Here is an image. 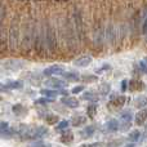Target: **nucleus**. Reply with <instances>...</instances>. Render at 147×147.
<instances>
[{
  "mask_svg": "<svg viewBox=\"0 0 147 147\" xmlns=\"http://www.w3.org/2000/svg\"><path fill=\"white\" fill-rule=\"evenodd\" d=\"M7 69L12 70V71H18V70L23 69V62L22 61H17V59H10V61H7L4 65Z\"/></svg>",
  "mask_w": 147,
  "mask_h": 147,
  "instance_id": "1a4fd4ad",
  "label": "nucleus"
},
{
  "mask_svg": "<svg viewBox=\"0 0 147 147\" xmlns=\"http://www.w3.org/2000/svg\"><path fill=\"white\" fill-rule=\"evenodd\" d=\"M84 90V85H78V86H75V88H72V93L74 94H78V93H80V92H83Z\"/></svg>",
  "mask_w": 147,
  "mask_h": 147,
  "instance_id": "2f4dec72",
  "label": "nucleus"
},
{
  "mask_svg": "<svg viewBox=\"0 0 147 147\" xmlns=\"http://www.w3.org/2000/svg\"><path fill=\"white\" fill-rule=\"evenodd\" d=\"M70 125V123L67 121V120H63V121H58L57 123V127H56V130H58V132H61V130L66 129L67 127Z\"/></svg>",
  "mask_w": 147,
  "mask_h": 147,
  "instance_id": "bb28decb",
  "label": "nucleus"
},
{
  "mask_svg": "<svg viewBox=\"0 0 147 147\" xmlns=\"http://www.w3.org/2000/svg\"><path fill=\"white\" fill-rule=\"evenodd\" d=\"M45 43H47V47L51 49V52L56 51V48H57L56 31H54V28L52 25L45 26Z\"/></svg>",
  "mask_w": 147,
  "mask_h": 147,
  "instance_id": "7ed1b4c3",
  "label": "nucleus"
},
{
  "mask_svg": "<svg viewBox=\"0 0 147 147\" xmlns=\"http://www.w3.org/2000/svg\"><path fill=\"white\" fill-rule=\"evenodd\" d=\"M128 84H129L128 80H123V83H121V90L123 92H125L128 89Z\"/></svg>",
  "mask_w": 147,
  "mask_h": 147,
  "instance_id": "473e14b6",
  "label": "nucleus"
},
{
  "mask_svg": "<svg viewBox=\"0 0 147 147\" xmlns=\"http://www.w3.org/2000/svg\"><path fill=\"white\" fill-rule=\"evenodd\" d=\"M142 32L145 34V35H147V18H146L145 23H143V26H142Z\"/></svg>",
  "mask_w": 147,
  "mask_h": 147,
  "instance_id": "f704fd0d",
  "label": "nucleus"
},
{
  "mask_svg": "<svg viewBox=\"0 0 147 147\" xmlns=\"http://www.w3.org/2000/svg\"><path fill=\"white\" fill-rule=\"evenodd\" d=\"M86 121V117L83 116V115H74L72 119H71V125L72 127H81L83 124H85Z\"/></svg>",
  "mask_w": 147,
  "mask_h": 147,
  "instance_id": "2eb2a0df",
  "label": "nucleus"
},
{
  "mask_svg": "<svg viewBox=\"0 0 147 147\" xmlns=\"http://www.w3.org/2000/svg\"><path fill=\"white\" fill-rule=\"evenodd\" d=\"M99 94H102V96H107V94L110 93V90H111V85H110L109 83H102L101 85H99Z\"/></svg>",
  "mask_w": 147,
  "mask_h": 147,
  "instance_id": "5701e85b",
  "label": "nucleus"
},
{
  "mask_svg": "<svg viewBox=\"0 0 147 147\" xmlns=\"http://www.w3.org/2000/svg\"><path fill=\"white\" fill-rule=\"evenodd\" d=\"M49 102H53V99L51 97H47V98H40V99H36L35 103L36 105H45V103H49Z\"/></svg>",
  "mask_w": 147,
  "mask_h": 147,
  "instance_id": "c756f323",
  "label": "nucleus"
},
{
  "mask_svg": "<svg viewBox=\"0 0 147 147\" xmlns=\"http://www.w3.org/2000/svg\"><path fill=\"white\" fill-rule=\"evenodd\" d=\"M5 86H7V89H21L23 86V83L20 80H14V81H8L7 84H5Z\"/></svg>",
  "mask_w": 147,
  "mask_h": 147,
  "instance_id": "412c9836",
  "label": "nucleus"
},
{
  "mask_svg": "<svg viewBox=\"0 0 147 147\" xmlns=\"http://www.w3.org/2000/svg\"><path fill=\"white\" fill-rule=\"evenodd\" d=\"M109 69H111V66L106 63L103 67H101V69H98V70H97V72H102V71H105V70H109Z\"/></svg>",
  "mask_w": 147,
  "mask_h": 147,
  "instance_id": "72a5a7b5",
  "label": "nucleus"
},
{
  "mask_svg": "<svg viewBox=\"0 0 147 147\" xmlns=\"http://www.w3.org/2000/svg\"><path fill=\"white\" fill-rule=\"evenodd\" d=\"M92 61H93V58L90 56H80L74 61V65L78 67H86L89 63H92Z\"/></svg>",
  "mask_w": 147,
  "mask_h": 147,
  "instance_id": "9d476101",
  "label": "nucleus"
},
{
  "mask_svg": "<svg viewBox=\"0 0 147 147\" xmlns=\"http://www.w3.org/2000/svg\"><path fill=\"white\" fill-rule=\"evenodd\" d=\"M44 84H45L48 88H53V89H62V88H65V86H67L66 81L62 80V79H58V78H49Z\"/></svg>",
  "mask_w": 147,
  "mask_h": 147,
  "instance_id": "39448f33",
  "label": "nucleus"
},
{
  "mask_svg": "<svg viewBox=\"0 0 147 147\" xmlns=\"http://www.w3.org/2000/svg\"><path fill=\"white\" fill-rule=\"evenodd\" d=\"M129 90L130 92H134V90H141L143 89V83L140 80H130L129 81Z\"/></svg>",
  "mask_w": 147,
  "mask_h": 147,
  "instance_id": "dca6fc26",
  "label": "nucleus"
},
{
  "mask_svg": "<svg viewBox=\"0 0 147 147\" xmlns=\"http://www.w3.org/2000/svg\"><path fill=\"white\" fill-rule=\"evenodd\" d=\"M97 109H98V106H97L96 103H90L88 106V109H86V112H88V116L89 117H94L97 114Z\"/></svg>",
  "mask_w": 147,
  "mask_h": 147,
  "instance_id": "b1692460",
  "label": "nucleus"
},
{
  "mask_svg": "<svg viewBox=\"0 0 147 147\" xmlns=\"http://www.w3.org/2000/svg\"><path fill=\"white\" fill-rule=\"evenodd\" d=\"M80 79H83L84 81H90V83L97 81V76L96 75H83V76H80Z\"/></svg>",
  "mask_w": 147,
  "mask_h": 147,
  "instance_id": "cd10ccee",
  "label": "nucleus"
},
{
  "mask_svg": "<svg viewBox=\"0 0 147 147\" xmlns=\"http://www.w3.org/2000/svg\"><path fill=\"white\" fill-rule=\"evenodd\" d=\"M40 94H43V96H45V97L54 98L56 96H59V94H63V96H66V92L61 90V89H54V90H52V89H41Z\"/></svg>",
  "mask_w": 147,
  "mask_h": 147,
  "instance_id": "ddd939ff",
  "label": "nucleus"
},
{
  "mask_svg": "<svg viewBox=\"0 0 147 147\" xmlns=\"http://www.w3.org/2000/svg\"><path fill=\"white\" fill-rule=\"evenodd\" d=\"M132 120H133V114L130 110H125L120 114V127L119 130L121 132H125L128 130L130 127H132Z\"/></svg>",
  "mask_w": 147,
  "mask_h": 147,
  "instance_id": "20e7f679",
  "label": "nucleus"
},
{
  "mask_svg": "<svg viewBox=\"0 0 147 147\" xmlns=\"http://www.w3.org/2000/svg\"><path fill=\"white\" fill-rule=\"evenodd\" d=\"M45 120H47V123H48L49 125H54V124H57V123L59 121V117L57 116V115H47Z\"/></svg>",
  "mask_w": 147,
  "mask_h": 147,
  "instance_id": "a878e982",
  "label": "nucleus"
},
{
  "mask_svg": "<svg viewBox=\"0 0 147 147\" xmlns=\"http://www.w3.org/2000/svg\"><path fill=\"white\" fill-rule=\"evenodd\" d=\"M75 26H76V34L78 36H83V25H81V20L80 16H78V13L75 14Z\"/></svg>",
  "mask_w": 147,
  "mask_h": 147,
  "instance_id": "a211bd4d",
  "label": "nucleus"
},
{
  "mask_svg": "<svg viewBox=\"0 0 147 147\" xmlns=\"http://www.w3.org/2000/svg\"><path fill=\"white\" fill-rule=\"evenodd\" d=\"M61 102L65 105V106H67L69 109H78L79 106H80V103H79V99H76L75 97H69V96H65L61 98Z\"/></svg>",
  "mask_w": 147,
  "mask_h": 147,
  "instance_id": "6e6552de",
  "label": "nucleus"
},
{
  "mask_svg": "<svg viewBox=\"0 0 147 147\" xmlns=\"http://www.w3.org/2000/svg\"><path fill=\"white\" fill-rule=\"evenodd\" d=\"M119 127H120V123L117 121L116 119H110L109 121L105 124V128H106V130H107V132H110V133L117 132V130H119Z\"/></svg>",
  "mask_w": 147,
  "mask_h": 147,
  "instance_id": "f8f14e48",
  "label": "nucleus"
},
{
  "mask_svg": "<svg viewBox=\"0 0 147 147\" xmlns=\"http://www.w3.org/2000/svg\"><path fill=\"white\" fill-rule=\"evenodd\" d=\"M125 103V96H116V94H112L111 98H110V103L114 107H123Z\"/></svg>",
  "mask_w": 147,
  "mask_h": 147,
  "instance_id": "9b49d317",
  "label": "nucleus"
},
{
  "mask_svg": "<svg viewBox=\"0 0 147 147\" xmlns=\"http://www.w3.org/2000/svg\"><path fill=\"white\" fill-rule=\"evenodd\" d=\"M18 36H20V28H18V20H13L9 28V47L12 51H16V47L18 43Z\"/></svg>",
  "mask_w": 147,
  "mask_h": 147,
  "instance_id": "f03ea898",
  "label": "nucleus"
},
{
  "mask_svg": "<svg viewBox=\"0 0 147 147\" xmlns=\"http://www.w3.org/2000/svg\"><path fill=\"white\" fill-rule=\"evenodd\" d=\"M140 138H141V132H140V130H137V129H134V130H132V132L129 133L128 140H129L130 142L136 143V142H138V140H140Z\"/></svg>",
  "mask_w": 147,
  "mask_h": 147,
  "instance_id": "4be33fe9",
  "label": "nucleus"
},
{
  "mask_svg": "<svg viewBox=\"0 0 147 147\" xmlns=\"http://www.w3.org/2000/svg\"><path fill=\"white\" fill-rule=\"evenodd\" d=\"M14 130L9 129V128H0V137H12L14 134Z\"/></svg>",
  "mask_w": 147,
  "mask_h": 147,
  "instance_id": "393cba45",
  "label": "nucleus"
},
{
  "mask_svg": "<svg viewBox=\"0 0 147 147\" xmlns=\"http://www.w3.org/2000/svg\"><path fill=\"white\" fill-rule=\"evenodd\" d=\"M21 137L23 138H32V140H36V138H43L45 134H48V128L45 127H27V125H21V129L18 130Z\"/></svg>",
  "mask_w": 147,
  "mask_h": 147,
  "instance_id": "f257e3e1",
  "label": "nucleus"
},
{
  "mask_svg": "<svg viewBox=\"0 0 147 147\" xmlns=\"http://www.w3.org/2000/svg\"><path fill=\"white\" fill-rule=\"evenodd\" d=\"M62 76H63L65 79H66L67 81H78L79 79H80V75L76 72H63L62 74Z\"/></svg>",
  "mask_w": 147,
  "mask_h": 147,
  "instance_id": "aec40b11",
  "label": "nucleus"
},
{
  "mask_svg": "<svg viewBox=\"0 0 147 147\" xmlns=\"http://www.w3.org/2000/svg\"><path fill=\"white\" fill-rule=\"evenodd\" d=\"M0 90H7V86L4 85V84L0 83Z\"/></svg>",
  "mask_w": 147,
  "mask_h": 147,
  "instance_id": "e433bc0d",
  "label": "nucleus"
},
{
  "mask_svg": "<svg viewBox=\"0 0 147 147\" xmlns=\"http://www.w3.org/2000/svg\"><path fill=\"white\" fill-rule=\"evenodd\" d=\"M9 125H8V123L5 121H0V128H8Z\"/></svg>",
  "mask_w": 147,
  "mask_h": 147,
  "instance_id": "c9c22d12",
  "label": "nucleus"
},
{
  "mask_svg": "<svg viewBox=\"0 0 147 147\" xmlns=\"http://www.w3.org/2000/svg\"><path fill=\"white\" fill-rule=\"evenodd\" d=\"M138 66H140V70H141V71H142L143 74H147V63H146L145 61H141Z\"/></svg>",
  "mask_w": 147,
  "mask_h": 147,
  "instance_id": "7c9ffc66",
  "label": "nucleus"
},
{
  "mask_svg": "<svg viewBox=\"0 0 147 147\" xmlns=\"http://www.w3.org/2000/svg\"><path fill=\"white\" fill-rule=\"evenodd\" d=\"M134 106L137 107V109H143V107H147V97L138 96L137 98L134 99Z\"/></svg>",
  "mask_w": 147,
  "mask_h": 147,
  "instance_id": "f3484780",
  "label": "nucleus"
},
{
  "mask_svg": "<svg viewBox=\"0 0 147 147\" xmlns=\"http://www.w3.org/2000/svg\"><path fill=\"white\" fill-rule=\"evenodd\" d=\"M83 99H86V101H98V96H97V93L94 90H89V92H85V93L83 94Z\"/></svg>",
  "mask_w": 147,
  "mask_h": 147,
  "instance_id": "6ab92c4d",
  "label": "nucleus"
},
{
  "mask_svg": "<svg viewBox=\"0 0 147 147\" xmlns=\"http://www.w3.org/2000/svg\"><path fill=\"white\" fill-rule=\"evenodd\" d=\"M134 121H136V124H137L138 127L143 125L147 121V107H143V109H141L140 111L136 114Z\"/></svg>",
  "mask_w": 147,
  "mask_h": 147,
  "instance_id": "423d86ee",
  "label": "nucleus"
},
{
  "mask_svg": "<svg viewBox=\"0 0 147 147\" xmlns=\"http://www.w3.org/2000/svg\"><path fill=\"white\" fill-rule=\"evenodd\" d=\"M65 72L63 66H59V65H53V66H49L48 69L44 70V75L45 76H52V75H61Z\"/></svg>",
  "mask_w": 147,
  "mask_h": 147,
  "instance_id": "0eeeda50",
  "label": "nucleus"
},
{
  "mask_svg": "<svg viewBox=\"0 0 147 147\" xmlns=\"http://www.w3.org/2000/svg\"><path fill=\"white\" fill-rule=\"evenodd\" d=\"M26 111V109L22 106V105H16V106H13V112L14 114H21V112H25Z\"/></svg>",
  "mask_w": 147,
  "mask_h": 147,
  "instance_id": "c85d7f7f",
  "label": "nucleus"
},
{
  "mask_svg": "<svg viewBox=\"0 0 147 147\" xmlns=\"http://www.w3.org/2000/svg\"><path fill=\"white\" fill-rule=\"evenodd\" d=\"M94 133H96V127L94 125H88V127L81 129L80 134L83 138H89V137H93Z\"/></svg>",
  "mask_w": 147,
  "mask_h": 147,
  "instance_id": "4468645a",
  "label": "nucleus"
}]
</instances>
